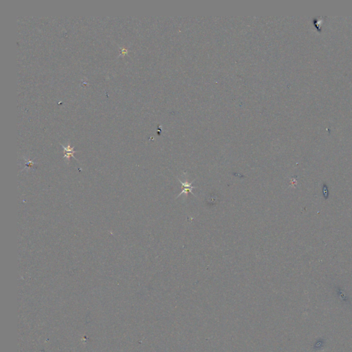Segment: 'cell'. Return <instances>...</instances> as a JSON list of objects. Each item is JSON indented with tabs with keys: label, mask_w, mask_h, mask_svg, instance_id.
Here are the masks:
<instances>
[{
	"label": "cell",
	"mask_w": 352,
	"mask_h": 352,
	"mask_svg": "<svg viewBox=\"0 0 352 352\" xmlns=\"http://www.w3.org/2000/svg\"><path fill=\"white\" fill-rule=\"evenodd\" d=\"M62 146H63V149H64V151H64V153H65V155H64V158H66V159H68V160H69L70 157H74V152H75V151H74V147H72V146L70 145V144H69V145H68V146H63V145H62Z\"/></svg>",
	"instance_id": "7a4b0ae2"
},
{
	"label": "cell",
	"mask_w": 352,
	"mask_h": 352,
	"mask_svg": "<svg viewBox=\"0 0 352 352\" xmlns=\"http://www.w3.org/2000/svg\"><path fill=\"white\" fill-rule=\"evenodd\" d=\"M178 180H179V182L182 184V192L180 193L178 195H177V198H178L180 196H181V195L183 194V193H185V194L191 193L193 195V196H195V194L193 193V192H192L193 189L196 188V187H195V186H193L192 185V183L193 182L195 181V180H193V181L191 182V183L187 182H182L181 181V180H180L179 179H178Z\"/></svg>",
	"instance_id": "6da1fadb"
},
{
	"label": "cell",
	"mask_w": 352,
	"mask_h": 352,
	"mask_svg": "<svg viewBox=\"0 0 352 352\" xmlns=\"http://www.w3.org/2000/svg\"><path fill=\"white\" fill-rule=\"evenodd\" d=\"M120 50H121V56H125V55H126L128 54V52H129V50L127 48H125V47H120Z\"/></svg>",
	"instance_id": "3957f363"
}]
</instances>
